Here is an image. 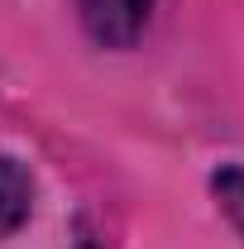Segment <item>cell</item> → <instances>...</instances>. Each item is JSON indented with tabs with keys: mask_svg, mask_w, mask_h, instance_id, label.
I'll return each instance as SVG.
<instances>
[{
	"mask_svg": "<svg viewBox=\"0 0 244 249\" xmlns=\"http://www.w3.org/2000/svg\"><path fill=\"white\" fill-rule=\"evenodd\" d=\"M29 211H34V182H29V173H24L15 158L0 154V240L15 235V230L29 220Z\"/></svg>",
	"mask_w": 244,
	"mask_h": 249,
	"instance_id": "cell-2",
	"label": "cell"
},
{
	"mask_svg": "<svg viewBox=\"0 0 244 249\" xmlns=\"http://www.w3.org/2000/svg\"><path fill=\"white\" fill-rule=\"evenodd\" d=\"M149 10L153 0H77V15H82L87 34L105 48H129L149 24Z\"/></svg>",
	"mask_w": 244,
	"mask_h": 249,
	"instance_id": "cell-1",
	"label": "cell"
},
{
	"mask_svg": "<svg viewBox=\"0 0 244 249\" xmlns=\"http://www.w3.org/2000/svg\"><path fill=\"white\" fill-rule=\"evenodd\" d=\"M215 196H220L225 216L244 230V168H225V173H215Z\"/></svg>",
	"mask_w": 244,
	"mask_h": 249,
	"instance_id": "cell-3",
	"label": "cell"
}]
</instances>
